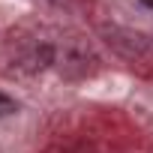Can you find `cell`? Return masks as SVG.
<instances>
[{"mask_svg":"<svg viewBox=\"0 0 153 153\" xmlns=\"http://www.w3.org/2000/svg\"><path fill=\"white\" fill-rule=\"evenodd\" d=\"M15 111H18L15 99H9L6 93H0V117H9V114H15Z\"/></svg>","mask_w":153,"mask_h":153,"instance_id":"1","label":"cell"},{"mask_svg":"<svg viewBox=\"0 0 153 153\" xmlns=\"http://www.w3.org/2000/svg\"><path fill=\"white\" fill-rule=\"evenodd\" d=\"M141 6H147V9L153 12V0H141Z\"/></svg>","mask_w":153,"mask_h":153,"instance_id":"2","label":"cell"}]
</instances>
